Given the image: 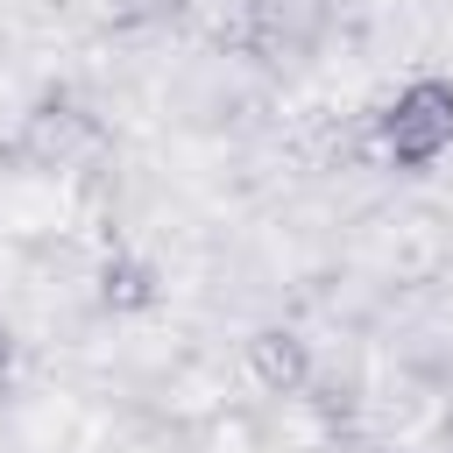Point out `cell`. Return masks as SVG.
I'll use <instances>...</instances> for the list:
<instances>
[{
    "label": "cell",
    "instance_id": "cell-1",
    "mask_svg": "<svg viewBox=\"0 0 453 453\" xmlns=\"http://www.w3.org/2000/svg\"><path fill=\"white\" fill-rule=\"evenodd\" d=\"M382 156L396 170H432L453 149V78H411L382 106Z\"/></svg>",
    "mask_w": 453,
    "mask_h": 453
},
{
    "label": "cell",
    "instance_id": "cell-2",
    "mask_svg": "<svg viewBox=\"0 0 453 453\" xmlns=\"http://www.w3.org/2000/svg\"><path fill=\"white\" fill-rule=\"evenodd\" d=\"M99 142V120L71 99V92H50L35 113H28V127H21V156L28 163H42V170H64L78 149H92Z\"/></svg>",
    "mask_w": 453,
    "mask_h": 453
},
{
    "label": "cell",
    "instance_id": "cell-3",
    "mask_svg": "<svg viewBox=\"0 0 453 453\" xmlns=\"http://www.w3.org/2000/svg\"><path fill=\"white\" fill-rule=\"evenodd\" d=\"M248 375H255L269 396H297V389L311 382V347H304V333L262 326V333L248 340Z\"/></svg>",
    "mask_w": 453,
    "mask_h": 453
},
{
    "label": "cell",
    "instance_id": "cell-4",
    "mask_svg": "<svg viewBox=\"0 0 453 453\" xmlns=\"http://www.w3.org/2000/svg\"><path fill=\"white\" fill-rule=\"evenodd\" d=\"M99 304H106V311H149V304H156V262L113 255V262L99 269Z\"/></svg>",
    "mask_w": 453,
    "mask_h": 453
},
{
    "label": "cell",
    "instance_id": "cell-5",
    "mask_svg": "<svg viewBox=\"0 0 453 453\" xmlns=\"http://www.w3.org/2000/svg\"><path fill=\"white\" fill-rule=\"evenodd\" d=\"M191 0H106V14L113 21H127V28H142V21H170V14H184Z\"/></svg>",
    "mask_w": 453,
    "mask_h": 453
},
{
    "label": "cell",
    "instance_id": "cell-6",
    "mask_svg": "<svg viewBox=\"0 0 453 453\" xmlns=\"http://www.w3.org/2000/svg\"><path fill=\"white\" fill-rule=\"evenodd\" d=\"M7 375H14V333H7V319H0V389H7Z\"/></svg>",
    "mask_w": 453,
    "mask_h": 453
}]
</instances>
